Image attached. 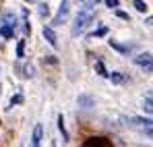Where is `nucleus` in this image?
<instances>
[{"label":"nucleus","mask_w":153,"mask_h":147,"mask_svg":"<svg viewBox=\"0 0 153 147\" xmlns=\"http://www.w3.org/2000/svg\"><path fill=\"white\" fill-rule=\"evenodd\" d=\"M93 21V8H81L73 21V35H79L85 31V27Z\"/></svg>","instance_id":"f257e3e1"},{"label":"nucleus","mask_w":153,"mask_h":147,"mask_svg":"<svg viewBox=\"0 0 153 147\" xmlns=\"http://www.w3.org/2000/svg\"><path fill=\"white\" fill-rule=\"evenodd\" d=\"M134 64L145 69V71H153V54L151 52H141L134 56Z\"/></svg>","instance_id":"f03ea898"},{"label":"nucleus","mask_w":153,"mask_h":147,"mask_svg":"<svg viewBox=\"0 0 153 147\" xmlns=\"http://www.w3.org/2000/svg\"><path fill=\"white\" fill-rule=\"evenodd\" d=\"M68 8H71V0H62L58 13H56V17H54V25H62L68 19Z\"/></svg>","instance_id":"7ed1b4c3"},{"label":"nucleus","mask_w":153,"mask_h":147,"mask_svg":"<svg viewBox=\"0 0 153 147\" xmlns=\"http://www.w3.org/2000/svg\"><path fill=\"white\" fill-rule=\"evenodd\" d=\"M42 137H44V126L37 122L35 126H33V135H31V145H39L42 143Z\"/></svg>","instance_id":"20e7f679"},{"label":"nucleus","mask_w":153,"mask_h":147,"mask_svg":"<svg viewBox=\"0 0 153 147\" xmlns=\"http://www.w3.org/2000/svg\"><path fill=\"white\" fill-rule=\"evenodd\" d=\"M42 33H44L46 42H48L50 46H54V48L58 46V40H56V33H54V29H52V27H44V31H42Z\"/></svg>","instance_id":"39448f33"},{"label":"nucleus","mask_w":153,"mask_h":147,"mask_svg":"<svg viewBox=\"0 0 153 147\" xmlns=\"http://www.w3.org/2000/svg\"><path fill=\"white\" fill-rule=\"evenodd\" d=\"M2 25L17 27V15H13V13H4V15H2Z\"/></svg>","instance_id":"423d86ee"},{"label":"nucleus","mask_w":153,"mask_h":147,"mask_svg":"<svg viewBox=\"0 0 153 147\" xmlns=\"http://www.w3.org/2000/svg\"><path fill=\"white\" fill-rule=\"evenodd\" d=\"M110 81H112L114 85H120V83H124V73H120V71H116V73H110Z\"/></svg>","instance_id":"0eeeda50"},{"label":"nucleus","mask_w":153,"mask_h":147,"mask_svg":"<svg viewBox=\"0 0 153 147\" xmlns=\"http://www.w3.org/2000/svg\"><path fill=\"white\" fill-rule=\"evenodd\" d=\"M13 33H15V27H10V25H0V35H2V37H13Z\"/></svg>","instance_id":"6e6552de"},{"label":"nucleus","mask_w":153,"mask_h":147,"mask_svg":"<svg viewBox=\"0 0 153 147\" xmlns=\"http://www.w3.org/2000/svg\"><path fill=\"white\" fill-rule=\"evenodd\" d=\"M102 0H79V4H81V8H93V6H97Z\"/></svg>","instance_id":"1a4fd4ad"},{"label":"nucleus","mask_w":153,"mask_h":147,"mask_svg":"<svg viewBox=\"0 0 153 147\" xmlns=\"http://www.w3.org/2000/svg\"><path fill=\"white\" fill-rule=\"evenodd\" d=\"M58 128H60V133H62V139L68 141V133H66V126H64V118H62V116H58Z\"/></svg>","instance_id":"9d476101"},{"label":"nucleus","mask_w":153,"mask_h":147,"mask_svg":"<svg viewBox=\"0 0 153 147\" xmlns=\"http://www.w3.org/2000/svg\"><path fill=\"white\" fill-rule=\"evenodd\" d=\"M143 110H145L147 114H153V99L151 98H145V101H143Z\"/></svg>","instance_id":"9b49d317"},{"label":"nucleus","mask_w":153,"mask_h":147,"mask_svg":"<svg viewBox=\"0 0 153 147\" xmlns=\"http://www.w3.org/2000/svg\"><path fill=\"white\" fill-rule=\"evenodd\" d=\"M132 4H134V8H137L139 13H147V4H145V0H134Z\"/></svg>","instance_id":"f8f14e48"},{"label":"nucleus","mask_w":153,"mask_h":147,"mask_svg":"<svg viewBox=\"0 0 153 147\" xmlns=\"http://www.w3.org/2000/svg\"><path fill=\"white\" fill-rule=\"evenodd\" d=\"M95 73L100 75V77H110V75H108V71H105V66H103L102 62H95Z\"/></svg>","instance_id":"ddd939ff"},{"label":"nucleus","mask_w":153,"mask_h":147,"mask_svg":"<svg viewBox=\"0 0 153 147\" xmlns=\"http://www.w3.org/2000/svg\"><path fill=\"white\" fill-rule=\"evenodd\" d=\"M79 106H83V108H85V106H93V99L87 98V96H81V98H79Z\"/></svg>","instance_id":"4468645a"},{"label":"nucleus","mask_w":153,"mask_h":147,"mask_svg":"<svg viewBox=\"0 0 153 147\" xmlns=\"http://www.w3.org/2000/svg\"><path fill=\"white\" fill-rule=\"evenodd\" d=\"M91 35H93V37H103V35H108V27H100V29H95Z\"/></svg>","instance_id":"2eb2a0df"},{"label":"nucleus","mask_w":153,"mask_h":147,"mask_svg":"<svg viewBox=\"0 0 153 147\" xmlns=\"http://www.w3.org/2000/svg\"><path fill=\"white\" fill-rule=\"evenodd\" d=\"M137 124H143V126H153V120L151 118H134Z\"/></svg>","instance_id":"dca6fc26"},{"label":"nucleus","mask_w":153,"mask_h":147,"mask_svg":"<svg viewBox=\"0 0 153 147\" xmlns=\"http://www.w3.org/2000/svg\"><path fill=\"white\" fill-rule=\"evenodd\" d=\"M23 54H25V42L21 40V42L17 44V56H19V58H23Z\"/></svg>","instance_id":"f3484780"},{"label":"nucleus","mask_w":153,"mask_h":147,"mask_svg":"<svg viewBox=\"0 0 153 147\" xmlns=\"http://www.w3.org/2000/svg\"><path fill=\"white\" fill-rule=\"evenodd\" d=\"M110 46H112V48L116 50V52H120V54H124V52H126V48H122V46H118L116 42H110Z\"/></svg>","instance_id":"a211bd4d"},{"label":"nucleus","mask_w":153,"mask_h":147,"mask_svg":"<svg viewBox=\"0 0 153 147\" xmlns=\"http://www.w3.org/2000/svg\"><path fill=\"white\" fill-rule=\"evenodd\" d=\"M48 13H50L48 10V4H39V15L42 17H48Z\"/></svg>","instance_id":"6ab92c4d"},{"label":"nucleus","mask_w":153,"mask_h":147,"mask_svg":"<svg viewBox=\"0 0 153 147\" xmlns=\"http://www.w3.org/2000/svg\"><path fill=\"white\" fill-rule=\"evenodd\" d=\"M105 6H110V8H118V0H105Z\"/></svg>","instance_id":"aec40b11"},{"label":"nucleus","mask_w":153,"mask_h":147,"mask_svg":"<svg viewBox=\"0 0 153 147\" xmlns=\"http://www.w3.org/2000/svg\"><path fill=\"white\" fill-rule=\"evenodd\" d=\"M25 77H33V66L31 64H25Z\"/></svg>","instance_id":"412c9836"},{"label":"nucleus","mask_w":153,"mask_h":147,"mask_svg":"<svg viewBox=\"0 0 153 147\" xmlns=\"http://www.w3.org/2000/svg\"><path fill=\"white\" fill-rule=\"evenodd\" d=\"M19 101H23V96H15V98L10 99V106H13V104H19Z\"/></svg>","instance_id":"4be33fe9"},{"label":"nucleus","mask_w":153,"mask_h":147,"mask_svg":"<svg viewBox=\"0 0 153 147\" xmlns=\"http://www.w3.org/2000/svg\"><path fill=\"white\" fill-rule=\"evenodd\" d=\"M116 17H120V19H128L126 13H122V10H116Z\"/></svg>","instance_id":"5701e85b"},{"label":"nucleus","mask_w":153,"mask_h":147,"mask_svg":"<svg viewBox=\"0 0 153 147\" xmlns=\"http://www.w3.org/2000/svg\"><path fill=\"white\" fill-rule=\"evenodd\" d=\"M145 23L149 25V27H153V17H149V19H147V21H145Z\"/></svg>","instance_id":"b1692460"},{"label":"nucleus","mask_w":153,"mask_h":147,"mask_svg":"<svg viewBox=\"0 0 153 147\" xmlns=\"http://www.w3.org/2000/svg\"><path fill=\"white\" fill-rule=\"evenodd\" d=\"M147 135H149V137H153V131H147Z\"/></svg>","instance_id":"393cba45"},{"label":"nucleus","mask_w":153,"mask_h":147,"mask_svg":"<svg viewBox=\"0 0 153 147\" xmlns=\"http://www.w3.org/2000/svg\"><path fill=\"white\" fill-rule=\"evenodd\" d=\"M25 2H31V0H25Z\"/></svg>","instance_id":"a878e982"}]
</instances>
